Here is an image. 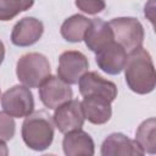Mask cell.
Segmentation results:
<instances>
[{"instance_id": "1", "label": "cell", "mask_w": 156, "mask_h": 156, "mask_svg": "<svg viewBox=\"0 0 156 156\" xmlns=\"http://www.w3.org/2000/svg\"><path fill=\"white\" fill-rule=\"evenodd\" d=\"M126 82L136 94L151 93L156 84V74L150 54L141 46L129 51L124 66Z\"/></svg>"}, {"instance_id": "2", "label": "cell", "mask_w": 156, "mask_h": 156, "mask_svg": "<svg viewBox=\"0 0 156 156\" xmlns=\"http://www.w3.org/2000/svg\"><path fill=\"white\" fill-rule=\"evenodd\" d=\"M22 138L26 145L35 151L48 149L54 139V119L46 111L29 113L22 124Z\"/></svg>"}, {"instance_id": "3", "label": "cell", "mask_w": 156, "mask_h": 156, "mask_svg": "<svg viewBox=\"0 0 156 156\" xmlns=\"http://www.w3.org/2000/svg\"><path fill=\"white\" fill-rule=\"evenodd\" d=\"M50 63L39 52H29L20 57L16 65V73L21 83L28 88L39 87L50 76Z\"/></svg>"}, {"instance_id": "4", "label": "cell", "mask_w": 156, "mask_h": 156, "mask_svg": "<svg viewBox=\"0 0 156 156\" xmlns=\"http://www.w3.org/2000/svg\"><path fill=\"white\" fill-rule=\"evenodd\" d=\"M113 39L126 51H132L141 46L144 40V28L141 23L133 17H118L108 22Z\"/></svg>"}, {"instance_id": "5", "label": "cell", "mask_w": 156, "mask_h": 156, "mask_svg": "<svg viewBox=\"0 0 156 156\" xmlns=\"http://www.w3.org/2000/svg\"><path fill=\"white\" fill-rule=\"evenodd\" d=\"M1 106L11 117H27L34 110V99L28 87L15 85L1 96Z\"/></svg>"}, {"instance_id": "6", "label": "cell", "mask_w": 156, "mask_h": 156, "mask_svg": "<svg viewBox=\"0 0 156 156\" xmlns=\"http://www.w3.org/2000/svg\"><path fill=\"white\" fill-rule=\"evenodd\" d=\"M54 123L61 133H68L80 129L84 123V113L79 100H68L56 107L54 113Z\"/></svg>"}, {"instance_id": "7", "label": "cell", "mask_w": 156, "mask_h": 156, "mask_svg": "<svg viewBox=\"0 0 156 156\" xmlns=\"http://www.w3.org/2000/svg\"><path fill=\"white\" fill-rule=\"evenodd\" d=\"M88 58L79 51H65L60 56L57 76L67 84H77L79 78L88 71Z\"/></svg>"}, {"instance_id": "8", "label": "cell", "mask_w": 156, "mask_h": 156, "mask_svg": "<svg viewBox=\"0 0 156 156\" xmlns=\"http://www.w3.org/2000/svg\"><path fill=\"white\" fill-rule=\"evenodd\" d=\"M72 89L69 84L55 76H49L39 85V96L41 102L49 108H56L63 102L72 99Z\"/></svg>"}, {"instance_id": "9", "label": "cell", "mask_w": 156, "mask_h": 156, "mask_svg": "<svg viewBox=\"0 0 156 156\" xmlns=\"http://www.w3.org/2000/svg\"><path fill=\"white\" fill-rule=\"evenodd\" d=\"M127 51L117 41H112L96 52V63L107 74H118L127 62Z\"/></svg>"}, {"instance_id": "10", "label": "cell", "mask_w": 156, "mask_h": 156, "mask_svg": "<svg viewBox=\"0 0 156 156\" xmlns=\"http://www.w3.org/2000/svg\"><path fill=\"white\" fill-rule=\"evenodd\" d=\"M79 91L83 96L87 95H99L104 96L111 102L117 96V87L110 82L104 79L96 72H85L78 80Z\"/></svg>"}, {"instance_id": "11", "label": "cell", "mask_w": 156, "mask_h": 156, "mask_svg": "<svg viewBox=\"0 0 156 156\" xmlns=\"http://www.w3.org/2000/svg\"><path fill=\"white\" fill-rule=\"evenodd\" d=\"M43 22L34 17H24L18 21L11 33V41L17 46H29L35 44L43 35Z\"/></svg>"}, {"instance_id": "12", "label": "cell", "mask_w": 156, "mask_h": 156, "mask_svg": "<svg viewBox=\"0 0 156 156\" xmlns=\"http://www.w3.org/2000/svg\"><path fill=\"white\" fill-rule=\"evenodd\" d=\"M101 155L104 156H118V155L141 156L144 155V151L135 140H130L122 133H113L104 140L101 146Z\"/></svg>"}, {"instance_id": "13", "label": "cell", "mask_w": 156, "mask_h": 156, "mask_svg": "<svg viewBox=\"0 0 156 156\" xmlns=\"http://www.w3.org/2000/svg\"><path fill=\"white\" fill-rule=\"evenodd\" d=\"M83 39L85 41V45L94 52L100 51L115 40L110 24L102 21L101 18L90 20Z\"/></svg>"}, {"instance_id": "14", "label": "cell", "mask_w": 156, "mask_h": 156, "mask_svg": "<svg viewBox=\"0 0 156 156\" xmlns=\"http://www.w3.org/2000/svg\"><path fill=\"white\" fill-rule=\"evenodd\" d=\"M84 118L94 124L106 123L112 115L111 101L99 95H87L82 101Z\"/></svg>"}, {"instance_id": "15", "label": "cell", "mask_w": 156, "mask_h": 156, "mask_svg": "<svg viewBox=\"0 0 156 156\" xmlns=\"http://www.w3.org/2000/svg\"><path fill=\"white\" fill-rule=\"evenodd\" d=\"M63 151L67 156H91L94 155V141L90 135L80 129L66 133L63 138Z\"/></svg>"}, {"instance_id": "16", "label": "cell", "mask_w": 156, "mask_h": 156, "mask_svg": "<svg viewBox=\"0 0 156 156\" xmlns=\"http://www.w3.org/2000/svg\"><path fill=\"white\" fill-rule=\"evenodd\" d=\"M90 20L82 15H73L67 18L61 26V35L67 41L78 43L83 40L84 33L89 26Z\"/></svg>"}, {"instance_id": "17", "label": "cell", "mask_w": 156, "mask_h": 156, "mask_svg": "<svg viewBox=\"0 0 156 156\" xmlns=\"http://www.w3.org/2000/svg\"><path fill=\"white\" fill-rule=\"evenodd\" d=\"M135 141L144 152H156V121L154 117L144 121L135 133Z\"/></svg>"}, {"instance_id": "18", "label": "cell", "mask_w": 156, "mask_h": 156, "mask_svg": "<svg viewBox=\"0 0 156 156\" xmlns=\"http://www.w3.org/2000/svg\"><path fill=\"white\" fill-rule=\"evenodd\" d=\"M34 0H0V21H9L20 12L28 10Z\"/></svg>"}, {"instance_id": "19", "label": "cell", "mask_w": 156, "mask_h": 156, "mask_svg": "<svg viewBox=\"0 0 156 156\" xmlns=\"http://www.w3.org/2000/svg\"><path fill=\"white\" fill-rule=\"evenodd\" d=\"M15 121L6 112H0V139L7 141L15 135Z\"/></svg>"}, {"instance_id": "20", "label": "cell", "mask_w": 156, "mask_h": 156, "mask_svg": "<svg viewBox=\"0 0 156 156\" xmlns=\"http://www.w3.org/2000/svg\"><path fill=\"white\" fill-rule=\"evenodd\" d=\"M76 6L85 13L95 15L98 12H101L105 9L106 4L105 0H76Z\"/></svg>"}, {"instance_id": "21", "label": "cell", "mask_w": 156, "mask_h": 156, "mask_svg": "<svg viewBox=\"0 0 156 156\" xmlns=\"http://www.w3.org/2000/svg\"><path fill=\"white\" fill-rule=\"evenodd\" d=\"M7 154H9L7 146H6L5 141L0 139V156H1V155H4V156H5V155H7Z\"/></svg>"}, {"instance_id": "22", "label": "cell", "mask_w": 156, "mask_h": 156, "mask_svg": "<svg viewBox=\"0 0 156 156\" xmlns=\"http://www.w3.org/2000/svg\"><path fill=\"white\" fill-rule=\"evenodd\" d=\"M4 57H5V46H4L2 41L0 40V65L2 63V61H4Z\"/></svg>"}, {"instance_id": "23", "label": "cell", "mask_w": 156, "mask_h": 156, "mask_svg": "<svg viewBox=\"0 0 156 156\" xmlns=\"http://www.w3.org/2000/svg\"><path fill=\"white\" fill-rule=\"evenodd\" d=\"M0 98H1V90H0Z\"/></svg>"}]
</instances>
